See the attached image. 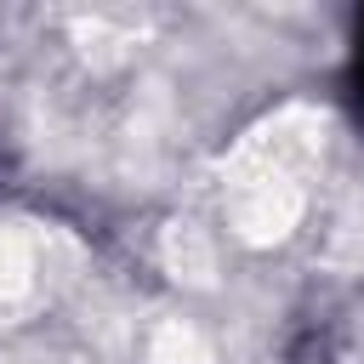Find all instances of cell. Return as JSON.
Masks as SVG:
<instances>
[{"label":"cell","mask_w":364,"mask_h":364,"mask_svg":"<svg viewBox=\"0 0 364 364\" xmlns=\"http://www.w3.org/2000/svg\"><path fill=\"white\" fill-rule=\"evenodd\" d=\"M347 85H353V102L364 114V17H358V34H353V74H347Z\"/></svg>","instance_id":"cell-1"}]
</instances>
